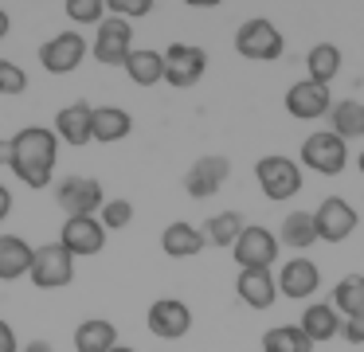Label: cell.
Returning <instances> with one entry per match:
<instances>
[{
  "instance_id": "cb8c5ba5",
  "label": "cell",
  "mask_w": 364,
  "mask_h": 352,
  "mask_svg": "<svg viewBox=\"0 0 364 352\" xmlns=\"http://www.w3.org/2000/svg\"><path fill=\"white\" fill-rule=\"evenodd\" d=\"M118 344V329L106 317H87L75 329V352H110Z\"/></svg>"
},
{
  "instance_id": "2e32d148",
  "label": "cell",
  "mask_w": 364,
  "mask_h": 352,
  "mask_svg": "<svg viewBox=\"0 0 364 352\" xmlns=\"http://www.w3.org/2000/svg\"><path fill=\"white\" fill-rule=\"evenodd\" d=\"M278 289L294 302H309L321 289V270L314 266V258H286L278 270Z\"/></svg>"
},
{
  "instance_id": "4fadbf2b",
  "label": "cell",
  "mask_w": 364,
  "mask_h": 352,
  "mask_svg": "<svg viewBox=\"0 0 364 352\" xmlns=\"http://www.w3.org/2000/svg\"><path fill=\"white\" fill-rule=\"evenodd\" d=\"M145 325H149V333L161 336V341H181V336L192 329V309L181 302V297H161V302L149 305Z\"/></svg>"
},
{
  "instance_id": "52a82bcc",
  "label": "cell",
  "mask_w": 364,
  "mask_h": 352,
  "mask_svg": "<svg viewBox=\"0 0 364 352\" xmlns=\"http://www.w3.org/2000/svg\"><path fill=\"white\" fill-rule=\"evenodd\" d=\"M231 258L239 262V270H270V266L278 262L274 231H267V227H259V223H247L243 235L235 239V247H231Z\"/></svg>"
},
{
  "instance_id": "74e56055",
  "label": "cell",
  "mask_w": 364,
  "mask_h": 352,
  "mask_svg": "<svg viewBox=\"0 0 364 352\" xmlns=\"http://www.w3.org/2000/svg\"><path fill=\"white\" fill-rule=\"evenodd\" d=\"M0 164H4V169H12V137L0 141Z\"/></svg>"
},
{
  "instance_id": "f546056e",
  "label": "cell",
  "mask_w": 364,
  "mask_h": 352,
  "mask_svg": "<svg viewBox=\"0 0 364 352\" xmlns=\"http://www.w3.org/2000/svg\"><path fill=\"white\" fill-rule=\"evenodd\" d=\"M262 352H314V341L298 325H278L262 333Z\"/></svg>"
},
{
  "instance_id": "7a4b0ae2",
  "label": "cell",
  "mask_w": 364,
  "mask_h": 352,
  "mask_svg": "<svg viewBox=\"0 0 364 352\" xmlns=\"http://www.w3.org/2000/svg\"><path fill=\"white\" fill-rule=\"evenodd\" d=\"M255 180H259L267 200H274V203L290 200V196L301 192V164L290 161V156H282V153H267L255 164Z\"/></svg>"
},
{
  "instance_id": "4dcf8cb0",
  "label": "cell",
  "mask_w": 364,
  "mask_h": 352,
  "mask_svg": "<svg viewBox=\"0 0 364 352\" xmlns=\"http://www.w3.org/2000/svg\"><path fill=\"white\" fill-rule=\"evenodd\" d=\"M98 219H102L106 231H126V227L134 223V203L129 200H106L102 211H98Z\"/></svg>"
},
{
  "instance_id": "9c48e42d",
  "label": "cell",
  "mask_w": 364,
  "mask_h": 352,
  "mask_svg": "<svg viewBox=\"0 0 364 352\" xmlns=\"http://www.w3.org/2000/svg\"><path fill=\"white\" fill-rule=\"evenodd\" d=\"M208 70V51L196 43H168L165 47V82L176 90H188L204 78Z\"/></svg>"
},
{
  "instance_id": "5bb4252c",
  "label": "cell",
  "mask_w": 364,
  "mask_h": 352,
  "mask_svg": "<svg viewBox=\"0 0 364 352\" xmlns=\"http://www.w3.org/2000/svg\"><path fill=\"white\" fill-rule=\"evenodd\" d=\"M329 110H333L329 86H317V82H309V78H301V82H294L290 90H286V114L298 117V122H317V117H325Z\"/></svg>"
},
{
  "instance_id": "e575fe53",
  "label": "cell",
  "mask_w": 364,
  "mask_h": 352,
  "mask_svg": "<svg viewBox=\"0 0 364 352\" xmlns=\"http://www.w3.org/2000/svg\"><path fill=\"white\" fill-rule=\"evenodd\" d=\"M341 336H345L348 344H364V317H353V321H345V329H341Z\"/></svg>"
},
{
  "instance_id": "ffe728a7",
  "label": "cell",
  "mask_w": 364,
  "mask_h": 352,
  "mask_svg": "<svg viewBox=\"0 0 364 352\" xmlns=\"http://www.w3.org/2000/svg\"><path fill=\"white\" fill-rule=\"evenodd\" d=\"M90 102H71L55 114V137L67 141V145H90Z\"/></svg>"
},
{
  "instance_id": "6da1fadb",
  "label": "cell",
  "mask_w": 364,
  "mask_h": 352,
  "mask_svg": "<svg viewBox=\"0 0 364 352\" xmlns=\"http://www.w3.org/2000/svg\"><path fill=\"white\" fill-rule=\"evenodd\" d=\"M55 153H59V137L55 129L43 125H28L12 137V172L16 180H24L28 188H48L55 176Z\"/></svg>"
},
{
  "instance_id": "8fae6325",
  "label": "cell",
  "mask_w": 364,
  "mask_h": 352,
  "mask_svg": "<svg viewBox=\"0 0 364 352\" xmlns=\"http://www.w3.org/2000/svg\"><path fill=\"white\" fill-rule=\"evenodd\" d=\"M59 247L67 250L71 258H90L106 247V227L98 215H75L63 223L59 231Z\"/></svg>"
},
{
  "instance_id": "d6986e66",
  "label": "cell",
  "mask_w": 364,
  "mask_h": 352,
  "mask_svg": "<svg viewBox=\"0 0 364 352\" xmlns=\"http://www.w3.org/2000/svg\"><path fill=\"white\" fill-rule=\"evenodd\" d=\"M235 294H239V302L251 305V309H270L274 297H278V282L270 270H239Z\"/></svg>"
},
{
  "instance_id": "d6a6232c",
  "label": "cell",
  "mask_w": 364,
  "mask_h": 352,
  "mask_svg": "<svg viewBox=\"0 0 364 352\" xmlns=\"http://www.w3.org/2000/svg\"><path fill=\"white\" fill-rule=\"evenodd\" d=\"M28 90V70L12 59H0V94H24Z\"/></svg>"
},
{
  "instance_id": "8992f818",
  "label": "cell",
  "mask_w": 364,
  "mask_h": 352,
  "mask_svg": "<svg viewBox=\"0 0 364 352\" xmlns=\"http://www.w3.org/2000/svg\"><path fill=\"white\" fill-rule=\"evenodd\" d=\"M301 164H306L309 172H321V176H341V169L348 164V149L333 129L309 133V137L301 141Z\"/></svg>"
},
{
  "instance_id": "ac0fdd59",
  "label": "cell",
  "mask_w": 364,
  "mask_h": 352,
  "mask_svg": "<svg viewBox=\"0 0 364 352\" xmlns=\"http://www.w3.org/2000/svg\"><path fill=\"white\" fill-rule=\"evenodd\" d=\"M129 133H134V117L122 106H95L90 110V141L114 145V141H126Z\"/></svg>"
},
{
  "instance_id": "83f0119b",
  "label": "cell",
  "mask_w": 364,
  "mask_h": 352,
  "mask_svg": "<svg viewBox=\"0 0 364 352\" xmlns=\"http://www.w3.org/2000/svg\"><path fill=\"white\" fill-rule=\"evenodd\" d=\"M329 122H333L329 129L337 133L341 141H348V137H364V102H356V98L333 102Z\"/></svg>"
},
{
  "instance_id": "836d02e7",
  "label": "cell",
  "mask_w": 364,
  "mask_h": 352,
  "mask_svg": "<svg viewBox=\"0 0 364 352\" xmlns=\"http://www.w3.org/2000/svg\"><path fill=\"white\" fill-rule=\"evenodd\" d=\"M106 12L122 16V20H137V16L153 12V0H106Z\"/></svg>"
},
{
  "instance_id": "9a60e30c",
  "label": "cell",
  "mask_w": 364,
  "mask_h": 352,
  "mask_svg": "<svg viewBox=\"0 0 364 352\" xmlns=\"http://www.w3.org/2000/svg\"><path fill=\"white\" fill-rule=\"evenodd\" d=\"M228 176H231L228 156H200V161L188 164V172H184V192H188L192 200H208V196L220 192Z\"/></svg>"
},
{
  "instance_id": "7c38bea8",
  "label": "cell",
  "mask_w": 364,
  "mask_h": 352,
  "mask_svg": "<svg viewBox=\"0 0 364 352\" xmlns=\"http://www.w3.org/2000/svg\"><path fill=\"white\" fill-rule=\"evenodd\" d=\"M314 227H317V239L321 242H345L356 231V208L348 200H341V196H329V200L317 203Z\"/></svg>"
},
{
  "instance_id": "f35d334b",
  "label": "cell",
  "mask_w": 364,
  "mask_h": 352,
  "mask_svg": "<svg viewBox=\"0 0 364 352\" xmlns=\"http://www.w3.org/2000/svg\"><path fill=\"white\" fill-rule=\"evenodd\" d=\"M20 352H55V348H51V341H28Z\"/></svg>"
},
{
  "instance_id": "5b68a950",
  "label": "cell",
  "mask_w": 364,
  "mask_h": 352,
  "mask_svg": "<svg viewBox=\"0 0 364 352\" xmlns=\"http://www.w3.org/2000/svg\"><path fill=\"white\" fill-rule=\"evenodd\" d=\"M129 51H134V28H129V20L106 12V20L98 23L95 43H90V55H95L102 67H126Z\"/></svg>"
},
{
  "instance_id": "484cf974",
  "label": "cell",
  "mask_w": 364,
  "mask_h": 352,
  "mask_svg": "<svg viewBox=\"0 0 364 352\" xmlns=\"http://www.w3.org/2000/svg\"><path fill=\"white\" fill-rule=\"evenodd\" d=\"M333 309L345 321L364 317V274H345V278L333 286Z\"/></svg>"
},
{
  "instance_id": "7402d4cb",
  "label": "cell",
  "mask_w": 364,
  "mask_h": 352,
  "mask_svg": "<svg viewBox=\"0 0 364 352\" xmlns=\"http://www.w3.org/2000/svg\"><path fill=\"white\" fill-rule=\"evenodd\" d=\"M36 247H28V239L20 235H0V282H16L32 270Z\"/></svg>"
},
{
  "instance_id": "d4e9b609",
  "label": "cell",
  "mask_w": 364,
  "mask_h": 352,
  "mask_svg": "<svg viewBox=\"0 0 364 352\" xmlns=\"http://www.w3.org/2000/svg\"><path fill=\"white\" fill-rule=\"evenodd\" d=\"M341 47L337 43H314L309 47V55H306V70H309V82H317V86H329L333 78L341 75Z\"/></svg>"
},
{
  "instance_id": "1f68e13d",
  "label": "cell",
  "mask_w": 364,
  "mask_h": 352,
  "mask_svg": "<svg viewBox=\"0 0 364 352\" xmlns=\"http://www.w3.org/2000/svg\"><path fill=\"white\" fill-rule=\"evenodd\" d=\"M63 12L75 23H102L106 20V0H63Z\"/></svg>"
},
{
  "instance_id": "ba28073f",
  "label": "cell",
  "mask_w": 364,
  "mask_h": 352,
  "mask_svg": "<svg viewBox=\"0 0 364 352\" xmlns=\"http://www.w3.org/2000/svg\"><path fill=\"white\" fill-rule=\"evenodd\" d=\"M55 203L67 211V219L75 215H98L106 203V192L95 176H63L55 184Z\"/></svg>"
},
{
  "instance_id": "e0dca14e",
  "label": "cell",
  "mask_w": 364,
  "mask_h": 352,
  "mask_svg": "<svg viewBox=\"0 0 364 352\" xmlns=\"http://www.w3.org/2000/svg\"><path fill=\"white\" fill-rule=\"evenodd\" d=\"M298 329L314 344H321V341H333V336L345 329V321H341L337 309H333V302H309L306 309H301V317H298Z\"/></svg>"
},
{
  "instance_id": "3957f363",
  "label": "cell",
  "mask_w": 364,
  "mask_h": 352,
  "mask_svg": "<svg viewBox=\"0 0 364 352\" xmlns=\"http://www.w3.org/2000/svg\"><path fill=\"white\" fill-rule=\"evenodd\" d=\"M235 51L243 55V59L270 63V59H278V55L286 51V39L267 16H251V20H243L239 31H235Z\"/></svg>"
},
{
  "instance_id": "f1b7e54d",
  "label": "cell",
  "mask_w": 364,
  "mask_h": 352,
  "mask_svg": "<svg viewBox=\"0 0 364 352\" xmlns=\"http://www.w3.org/2000/svg\"><path fill=\"white\" fill-rule=\"evenodd\" d=\"M247 219L239 215V211H215V215H208L204 223V239L212 242V247H235V239L243 235Z\"/></svg>"
},
{
  "instance_id": "603a6c76",
  "label": "cell",
  "mask_w": 364,
  "mask_h": 352,
  "mask_svg": "<svg viewBox=\"0 0 364 352\" xmlns=\"http://www.w3.org/2000/svg\"><path fill=\"white\" fill-rule=\"evenodd\" d=\"M122 70H126L129 82H137V86H157V82H165V51H153V47H134Z\"/></svg>"
},
{
  "instance_id": "ab89813d",
  "label": "cell",
  "mask_w": 364,
  "mask_h": 352,
  "mask_svg": "<svg viewBox=\"0 0 364 352\" xmlns=\"http://www.w3.org/2000/svg\"><path fill=\"white\" fill-rule=\"evenodd\" d=\"M9 28H12V20H9V12H4V8H0V39L9 36Z\"/></svg>"
},
{
  "instance_id": "d590c367",
  "label": "cell",
  "mask_w": 364,
  "mask_h": 352,
  "mask_svg": "<svg viewBox=\"0 0 364 352\" xmlns=\"http://www.w3.org/2000/svg\"><path fill=\"white\" fill-rule=\"evenodd\" d=\"M0 352H20V341H16L9 321H0Z\"/></svg>"
},
{
  "instance_id": "60d3db41",
  "label": "cell",
  "mask_w": 364,
  "mask_h": 352,
  "mask_svg": "<svg viewBox=\"0 0 364 352\" xmlns=\"http://www.w3.org/2000/svg\"><path fill=\"white\" fill-rule=\"evenodd\" d=\"M110 352H137V348H129V344H114Z\"/></svg>"
},
{
  "instance_id": "8d00e7d4",
  "label": "cell",
  "mask_w": 364,
  "mask_h": 352,
  "mask_svg": "<svg viewBox=\"0 0 364 352\" xmlns=\"http://www.w3.org/2000/svg\"><path fill=\"white\" fill-rule=\"evenodd\" d=\"M12 215V192L4 184H0V223H4V219Z\"/></svg>"
},
{
  "instance_id": "b9f144b4",
  "label": "cell",
  "mask_w": 364,
  "mask_h": 352,
  "mask_svg": "<svg viewBox=\"0 0 364 352\" xmlns=\"http://www.w3.org/2000/svg\"><path fill=\"white\" fill-rule=\"evenodd\" d=\"M360 172H364V153H360Z\"/></svg>"
},
{
  "instance_id": "4316f807",
  "label": "cell",
  "mask_w": 364,
  "mask_h": 352,
  "mask_svg": "<svg viewBox=\"0 0 364 352\" xmlns=\"http://www.w3.org/2000/svg\"><path fill=\"white\" fill-rule=\"evenodd\" d=\"M278 239L290 250H309L317 242V227H314V211H290L278 227Z\"/></svg>"
},
{
  "instance_id": "44dd1931",
  "label": "cell",
  "mask_w": 364,
  "mask_h": 352,
  "mask_svg": "<svg viewBox=\"0 0 364 352\" xmlns=\"http://www.w3.org/2000/svg\"><path fill=\"white\" fill-rule=\"evenodd\" d=\"M208 247V239H204V231L200 227H192V223H168L165 231H161V250H165L168 258H196L200 250Z\"/></svg>"
},
{
  "instance_id": "277c9868",
  "label": "cell",
  "mask_w": 364,
  "mask_h": 352,
  "mask_svg": "<svg viewBox=\"0 0 364 352\" xmlns=\"http://www.w3.org/2000/svg\"><path fill=\"white\" fill-rule=\"evenodd\" d=\"M28 278L36 289H67L75 282V258L59 242H43V247H36Z\"/></svg>"
},
{
  "instance_id": "30bf717a",
  "label": "cell",
  "mask_w": 364,
  "mask_h": 352,
  "mask_svg": "<svg viewBox=\"0 0 364 352\" xmlns=\"http://www.w3.org/2000/svg\"><path fill=\"white\" fill-rule=\"evenodd\" d=\"M87 51L90 47L79 31H59V36H51L40 43V63L51 75H71V70H79V63L87 59Z\"/></svg>"
}]
</instances>
